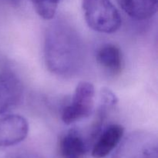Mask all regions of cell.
I'll list each match as a JSON object with an SVG mask.
<instances>
[{
  "mask_svg": "<svg viewBox=\"0 0 158 158\" xmlns=\"http://www.w3.org/2000/svg\"><path fill=\"white\" fill-rule=\"evenodd\" d=\"M0 158H38L35 156L32 155V154H25V153H19V152H12L7 153L0 155Z\"/></svg>",
  "mask_w": 158,
  "mask_h": 158,
  "instance_id": "13",
  "label": "cell"
},
{
  "mask_svg": "<svg viewBox=\"0 0 158 158\" xmlns=\"http://www.w3.org/2000/svg\"><path fill=\"white\" fill-rule=\"evenodd\" d=\"M124 128L117 123H112L103 128L94 140L92 156L94 158H105L116 149L123 137Z\"/></svg>",
  "mask_w": 158,
  "mask_h": 158,
  "instance_id": "7",
  "label": "cell"
},
{
  "mask_svg": "<svg viewBox=\"0 0 158 158\" xmlns=\"http://www.w3.org/2000/svg\"><path fill=\"white\" fill-rule=\"evenodd\" d=\"M23 86L16 73L3 60L0 65V115L16 107L23 98Z\"/></svg>",
  "mask_w": 158,
  "mask_h": 158,
  "instance_id": "5",
  "label": "cell"
},
{
  "mask_svg": "<svg viewBox=\"0 0 158 158\" xmlns=\"http://www.w3.org/2000/svg\"><path fill=\"white\" fill-rule=\"evenodd\" d=\"M35 12L43 19L54 18L60 0H31Z\"/></svg>",
  "mask_w": 158,
  "mask_h": 158,
  "instance_id": "12",
  "label": "cell"
},
{
  "mask_svg": "<svg viewBox=\"0 0 158 158\" xmlns=\"http://www.w3.org/2000/svg\"><path fill=\"white\" fill-rule=\"evenodd\" d=\"M29 133L27 120L18 114L0 115V148L14 146L26 138Z\"/></svg>",
  "mask_w": 158,
  "mask_h": 158,
  "instance_id": "6",
  "label": "cell"
},
{
  "mask_svg": "<svg viewBox=\"0 0 158 158\" xmlns=\"http://www.w3.org/2000/svg\"><path fill=\"white\" fill-rule=\"evenodd\" d=\"M44 59L46 67L60 77L77 73L84 60V47L78 31L69 21L58 19L45 32Z\"/></svg>",
  "mask_w": 158,
  "mask_h": 158,
  "instance_id": "1",
  "label": "cell"
},
{
  "mask_svg": "<svg viewBox=\"0 0 158 158\" xmlns=\"http://www.w3.org/2000/svg\"><path fill=\"white\" fill-rule=\"evenodd\" d=\"M110 154V158H158L157 137L150 131H133Z\"/></svg>",
  "mask_w": 158,
  "mask_h": 158,
  "instance_id": "3",
  "label": "cell"
},
{
  "mask_svg": "<svg viewBox=\"0 0 158 158\" xmlns=\"http://www.w3.org/2000/svg\"><path fill=\"white\" fill-rule=\"evenodd\" d=\"M82 7L88 26L96 32L114 33L121 26L120 12L111 0H83Z\"/></svg>",
  "mask_w": 158,
  "mask_h": 158,
  "instance_id": "2",
  "label": "cell"
},
{
  "mask_svg": "<svg viewBox=\"0 0 158 158\" xmlns=\"http://www.w3.org/2000/svg\"><path fill=\"white\" fill-rule=\"evenodd\" d=\"M59 151L62 158H83L87 151V143L77 130L70 129L60 137Z\"/></svg>",
  "mask_w": 158,
  "mask_h": 158,
  "instance_id": "10",
  "label": "cell"
},
{
  "mask_svg": "<svg viewBox=\"0 0 158 158\" xmlns=\"http://www.w3.org/2000/svg\"><path fill=\"white\" fill-rule=\"evenodd\" d=\"M118 100L115 94L107 88L100 91V103L95 112V117L91 126L89 139L94 142L100 131L104 127V123L111 111L116 107Z\"/></svg>",
  "mask_w": 158,
  "mask_h": 158,
  "instance_id": "8",
  "label": "cell"
},
{
  "mask_svg": "<svg viewBox=\"0 0 158 158\" xmlns=\"http://www.w3.org/2000/svg\"><path fill=\"white\" fill-rule=\"evenodd\" d=\"M95 89L89 82H80L70 100L63 106L61 119L65 124L70 125L86 119L94 111Z\"/></svg>",
  "mask_w": 158,
  "mask_h": 158,
  "instance_id": "4",
  "label": "cell"
},
{
  "mask_svg": "<svg viewBox=\"0 0 158 158\" xmlns=\"http://www.w3.org/2000/svg\"><path fill=\"white\" fill-rule=\"evenodd\" d=\"M4 1H6L7 3H9L10 6H13V7H15V8L21 6V3H22V0H4Z\"/></svg>",
  "mask_w": 158,
  "mask_h": 158,
  "instance_id": "14",
  "label": "cell"
},
{
  "mask_svg": "<svg viewBox=\"0 0 158 158\" xmlns=\"http://www.w3.org/2000/svg\"><path fill=\"white\" fill-rule=\"evenodd\" d=\"M123 12L136 20L152 18L157 11V0H117Z\"/></svg>",
  "mask_w": 158,
  "mask_h": 158,
  "instance_id": "11",
  "label": "cell"
},
{
  "mask_svg": "<svg viewBox=\"0 0 158 158\" xmlns=\"http://www.w3.org/2000/svg\"><path fill=\"white\" fill-rule=\"evenodd\" d=\"M96 60L99 66L113 77L120 74L123 70V54L120 48L112 43L102 45L97 49Z\"/></svg>",
  "mask_w": 158,
  "mask_h": 158,
  "instance_id": "9",
  "label": "cell"
}]
</instances>
